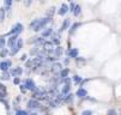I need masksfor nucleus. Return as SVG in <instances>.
Instances as JSON below:
<instances>
[{
	"mask_svg": "<svg viewBox=\"0 0 121 115\" xmlns=\"http://www.w3.org/2000/svg\"><path fill=\"white\" fill-rule=\"evenodd\" d=\"M49 96H48V92L44 90V89H41V88H37L36 91L34 92V100H47Z\"/></svg>",
	"mask_w": 121,
	"mask_h": 115,
	"instance_id": "f257e3e1",
	"label": "nucleus"
},
{
	"mask_svg": "<svg viewBox=\"0 0 121 115\" xmlns=\"http://www.w3.org/2000/svg\"><path fill=\"white\" fill-rule=\"evenodd\" d=\"M23 31V25L21 24V23H17V24H14L13 26H12V29H11V31H9V36H18L21 32Z\"/></svg>",
	"mask_w": 121,
	"mask_h": 115,
	"instance_id": "f03ea898",
	"label": "nucleus"
},
{
	"mask_svg": "<svg viewBox=\"0 0 121 115\" xmlns=\"http://www.w3.org/2000/svg\"><path fill=\"white\" fill-rule=\"evenodd\" d=\"M23 84L25 85L26 90H31V91H34V92H35L36 89H37V86H36V84H35V81H34L31 78L24 79V80H23Z\"/></svg>",
	"mask_w": 121,
	"mask_h": 115,
	"instance_id": "7ed1b4c3",
	"label": "nucleus"
},
{
	"mask_svg": "<svg viewBox=\"0 0 121 115\" xmlns=\"http://www.w3.org/2000/svg\"><path fill=\"white\" fill-rule=\"evenodd\" d=\"M52 21V18H49V17H46V18H42V19H39V23H37V25L34 28V30L35 31H40V30H42L49 22Z\"/></svg>",
	"mask_w": 121,
	"mask_h": 115,
	"instance_id": "20e7f679",
	"label": "nucleus"
},
{
	"mask_svg": "<svg viewBox=\"0 0 121 115\" xmlns=\"http://www.w3.org/2000/svg\"><path fill=\"white\" fill-rule=\"evenodd\" d=\"M22 47H23V38H18V41H17V43H16L14 48L10 51V54H11L12 56H13V55H16V54L18 53V52L21 51V49H22Z\"/></svg>",
	"mask_w": 121,
	"mask_h": 115,
	"instance_id": "39448f33",
	"label": "nucleus"
},
{
	"mask_svg": "<svg viewBox=\"0 0 121 115\" xmlns=\"http://www.w3.org/2000/svg\"><path fill=\"white\" fill-rule=\"evenodd\" d=\"M62 53H64V51H62V47L58 46L56 48H54V49H53V52H52L50 56H53V58H55V59H59V58L62 55Z\"/></svg>",
	"mask_w": 121,
	"mask_h": 115,
	"instance_id": "423d86ee",
	"label": "nucleus"
},
{
	"mask_svg": "<svg viewBox=\"0 0 121 115\" xmlns=\"http://www.w3.org/2000/svg\"><path fill=\"white\" fill-rule=\"evenodd\" d=\"M28 108H30V109H39V108H41V103L39 101H36V100H30L28 102Z\"/></svg>",
	"mask_w": 121,
	"mask_h": 115,
	"instance_id": "0eeeda50",
	"label": "nucleus"
},
{
	"mask_svg": "<svg viewBox=\"0 0 121 115\" xmlns=\"http://www.w3.org/2000/svg\"><path fill=\"white\" fill-rule=\"evenodd\" d=\"M22 73H23V70H22L21 67H13V68H11V71H10V74L13 76L14 78H18Z\"/></svg>",
	"mask_w": 121,
	"mask_h": 115,
	"instance_id": "6e6552de",
	"label": "nucleus"
},
{
	"mask_svg": "<svg viewBox=\"0 0 121 115\" xmlns=\"http://www.w3.org/2000/svg\"><path fill=\"white\" fill-rule=\"evenodd\" d=\"M76 96L78 98H86V96H88V91H86L85 89H83V88H79L77 90V92H76Z\"/></svg>",
	"mask_w": 121,
	"mask_h": 115,
	"instance_id": "1a4fd4ad",
	"label": "nucleus"
},
{
	"mask_svg": "<svg viewBox=\"0 0 121 115\" xmlns=\"http://www.w3.org/2000/svg\"><path fill=\"white\" fill-rule=\"evenodd\" d=\"M11 61L10 60H5V61H3L1 64H0V68H1L4 72H7V70L11 67Z\"/></svg>",
	"mask_w": 121,
	"mask_h": 115,
	"instance_id": "9d476101",
	"label": "nucleus"
},
{
	"mask_svg": "<svg viewBox=\"0 0 121 115\" xmlns=\"http://www.w3.org/2000/svg\"><path fill=\"white\" fill-rule=\"evenodd\" d=\"M68 58H72V59H77L78 58V54H79V51L77 48H71L70 51H68Z\"/></svg>",
	"mask_w": 121,
	"mask_h": 115,
	"instance_id": "9b49d317",
	"label": "nucleus"
},
{
	"mask_svg": "<svg viewBox=\"0 0 121 115\" xmlns=\"http://www.w3.org/2000/svg\"><path fill=\"white\" fill-rule=\"evenodd\" d=\"M50 42L53 43V44H55V46H59V43H60V38H59V32H53V35L50 36Z\"/></svg>",
	"mask_w": 121,
	"mask_h": 115,
	"instance_id": "f8f14e48",
	"label": "nucleus"
},
{
	"mask_svg": "<svg viewBox=\"0 0 121 115\" xmlns=\"http://www.w3.org/2000/svg\"><path fill=\"white\" fill-rule=\"evenodd\" d=\"M68 11V6H67V4H61V6H60V9L58 10V14H60V16H65Z\"/></svg>",
	"mask_w": 121,
	"mask_h": 115,
	"instance_id": "ddd939ff",
	"label": "nucleus"
},
{
	"mask_svg": "<svg viewBox=\"0 0 121 115\" xmlns=\"http://www.w3.org/2000/svg\"><path fill=\"white\" fill-rule=\"evenodd\" d=\"M17 41H18V36H11L10 38H9V42H7V44H9V47L11 48V49H13L14 48V46H16V43H17Z\"/></svg>",
	"mask_w": 121,
	"mask_h": 115,
	"instance_id": "4468645a",
	"label": "nucleus"
},
{
	"mask_svg": "<svg viewBox=\"0 0 121 115\" xmlns=\"http://www.w3.org/2000/svg\"><path fill=\"white\" fill-rule=\"evenodd\" d=\"M70 23H71V19H70V18H66V19L64 21V23H62L60 30H59V34H60V32H64L66 29H68V26H70Z\"/></svg>",
	"mask_w": 121,
	"mask_h": 115,
	"instance_id": "2eb2a0df",
	"label": "nucleus"
},
{
	"mask_svg": "<svg viewBox=\"0 0 121 115\" xmlns=\"http://www.w3.org/2000/svg\"><path fill=\"white\" fill-rule=\"evenodd\" d=\"M52 35H53V28H47L46 30L42 31L41 37H50Z\"/></svg>",
	"mask_w": 121,
	"mask_h": 115,
	"instance_id": "dca6fc26",
	"label": "nucleus"
},
{
	"mask_svg": "<svg viewBox=\"0 0 121 115\" xmlns=\"http://www.w3.org/2000/svg\"><path fill=\"white\" fill-rule=\"evenodd\" d=\"M68 73H70V70H68V68H62V70L60 71V73H59L60 79H66V78H68Z\"/></svg>",
	"mask_w": 121,
	"mask_h": 115,
	"instance_id": "f3484780",
	"label": "nucleus"
},
{
	"mask_svg": "<svg viewBox=\"0 0 121 115\" xmlns=\"http://www.w3.org/2000/svg\"><path fill=\"white\" fill-rule=\"evenodd\" d=\"M62 66H61V64H59V62H54V64H52V67H50V71L52 72H56V71H61L62 68H61Z\"/></svg>",
	"mask_w": 121,
	"mask_h": 115,
	"instance_id": "a211bd4d",
	"label": "nucleus"
},
{
	"mask_svg": "<svg viewBox=\"0 0 121 115\" xmlns=\"http://www.w3.org/2000/svg\"><path fill=\"white\" fill-rule=\"evenodd\" d=\"M80 26H82V23H73L72 26L70 28V35H73L74 32L77 31V29L80 28Z\"/></svg>",
	"mask_w": 121,
	"mask_h": 115,
	"instance_id": "6ab92c4d",
	"label": "nucleus"
},
{
	"mask_svg": "<svg viewBox=\"0 0 121 115\" xmlns=\"http://www.w3.org/2000/svg\"><path fill=\"white\" fill-rule=\"evenodd\" d=\"M73 97H74V95H72V94L70 92L68 95H66V96L64 97V101L67 102V103H72V102H73Z\"/></svg>",
	"mask_w": 121,
	"mask_h": 115,
	"instance_id": "aec40b11",
	"label": "nucleus"
},
{
	"mask_svg": "<svg viewBox=\"0 0 121 115\" xmlns=\"http://www.w3.org/2000/svg\"><path fill=\"white\" fill-rule=\"evenodd\" d=\"M73 81H74L76 84L80 85V84H82V81H83V78L79 77V76H73Z\"/></svg>",
	"mask_w": 121,
	"mask_h": 115,
	"instance_id": "412c9836",
	"label": "nucleus"
},
{
	"mask_svg": "<svg viewBox=\"0 0 121 115\" xmlns=\"http://www.w3.org/2000/svg\"><path fill=\"white\" fill-rule=\"evenodd\" d=\"M55 13V7H50L49 9V11L47 12V17H49V18H52L53 17V14Z\"/></svg>",
	"mask_w": 121,
	"mask_h": 115,
	"instance_id": "4be33fe9",
	"label": "nucleus"
},
{
	"mask_svg": "<svg viewBox=\"0 0 121 115\" xmlns=\"http://www.w3.org/2000/svg\"><path fill=\"white\" fill-rule=\"evenodd\" d=\"M80 11H82V7H80L79 5H76V9H74V11H73V14H74V16H79V14H80Z\"/></svg>",
	"mask_w": 121,
	"mask_h": 115,
	"instance_id": "5701e85b",
	"label": "nucleus"
},
{
	"mask_svg": "<svg viewBox=\"0 0 121 115\" xmlns=\"http://www.w3.org/2000/svg\"><path fill=\"white\" fill-rule=\"evenodd\" d=\"M1 79H3V80H9V79H10V72H3Z\"/></svg>",
	"mask_w": 121,
	"mask_h": 115,
	"instance_id": "b1692460",
	"label": "nucleus"
},
{
	"mask_svg": "<svg viewBox=\"0 0 121 115\" xmlns=\"http://www.w3.org/2000/svg\"><path fill=\"white\" fill-rule=\"evenodd\" d=\"M9 53H10V52H9V49H7V48H4L3 51L0 52V56H1V58H5Z\"/></svg>",
	"mask_w": 121,
	"mask_h": 115,
	"instance_id": "393cba45",
	"label": "nucleus"
},
{
	"mask_svg": "<svg viewBox=\"0 0 121 115\" xmlns=\"http://www.w3.org/2000/svg\"><path fill=\"white\" fill-rule=\"evenodd\" d=\"M37 23H39V19H34L31 23H30V25H29V28L31 29V30H34V28H35L36 25H37Z\"/></svg>",
	"mask_w": 121,
	"mask_h": 115,
	"instance_id": "a878e982",
	"label": "nucleus"
},
{
	"mask_svg": "<svg viewBox=\"0 0 121 115\" xmlns=\"http://www.w3.org/2000/svg\"><path fill=\"white\" fill-rule=\"evenodd\" d=\"M5 43H6V41H5V38L1 36V37H0V48H1V49H4V47H5Z\"/></svg>",
	"mask_w": 121,
	"mask_h": 115,
	"instance_id": "bb28decb",
	"label": "nucleus"
},
{
	"mask_svg": "<svg viewBox=\"0 0 121 115\" xmlns=\"http://www.w3.org/2000/svg\"><path fill=\"white\" fill-rule=\"evenodd\" d=\"M19 90H21V92H22V94H25V92L28 91V90H26V88H25V85H24L23 83L19 85Z\"/></svg>",
	"mask_w": 121,
	"mask_h": 115,
	"instance_id": "cd10ccee",
	"label": "nucleus"
},
{
	"mask_svg": "<svg viewBox=\"0 0 121 115\" xmlns=\"http://www.w3.org/2000/svg\"><path fill=\"white\" fill-rule=\"evenodd\" d=\"M39 51H40V48H35V49H31L30 53H31V55H37Z\"/></svg>",
	"mask_w": 121,
	"mask_h": 115,
	"instance_id": "c85d7f7f",
	"label": "nucleus"
},
{
	"mask_svg": "<svg viewBox=\"0 0 121 115\" xmlns=\"http://www.w3.org/2000/svg\"><path fill=\"white\" fill-rule=\"evenodd\" d=\"M16 115H28V113L25 110H17L16 111Z\"/></svg>",
	"mask_w": 121,
	"mask_h": 115,
	"instance_id": "c756f323",
	"label": "nucleus"
},
{
	"mask_svg": "<svg viewBox=\"0 0 121 115\" xmlns=\"http://www.w3.org/2000/svg\"><path fill=\"white\" fill-rule=\"evenodd\" d=\"M76 5H77V4L71 3V4H70V7H68V10H70L71 12H73V11H74V9H76Z\"/></svg>",
	"mask_w": 121,
	"mask_h": 115,
	"instance_id": "7c9ffc66",
	"label": "nucleus"
},
{
	"mask_svg": "<svg viewBox=\"0 0 121 115\" xmlns=\"http://www.w3.org/2000/svg\"><path fill=\"white\" fill-rule=\"evenodd\" d=\"M82 115H92V111L91 110H84L82 113Z\"/></svg>",
	"mask_w": 121,
	"mask_h": 115,
	"instance_id": "2f4dec72",
	"label": "nucleus"
},
{
	"mask_svg": "<svg viewBox=\"0 0 121 115\" xmlns=\"http://www.w3.org/2000/svg\"><path fill=\"white\" fill-rule=\"evenodd\" d=\"M13 83H14L16 85H18V84L21 83V80H19V78H14V79H13Z\"/></svg>",
	"mask_w": 121,
	"mask_h": 115,
	"instance_id": "473e14b6",
	"label": "nucleus"
},
{
	"mask_svg": "<svg viewBox=\"0 0 121 115\" xmlns=\"http://www.w3.org/2000/svg\"><path fill=\"white\" fill-rule=\"evenodd\" d=\"M5 4H6V6H7V7H11L12 1H11V0H7V1H5Z\"/></svg>",
	"mask_w": 121,
	"mask_h": 115,
	"instance_id": "72a5a7b5",
	"label": "nucleus"
},
{
	"mask_svg": "<svg viewBox=\"0 0 121 115\" xmlns=\"http://www.w3.org/2000/svg\"><path fill=\"white\" fill-rule=\"evenodd\" d=\"M6 96H7V94H5V92H3V91H0V98L6 97Z\"/></svg>",
	"mask_w": 121,
	"mask_h": 115,
	"instance_id": "f704fd0d",
	"label": "nucleus"
},
{
	"mask_svg": "<svg viewBox=\"0 0 121 115\" xmlns=\"http://www.w3.org/2000/svg\"><path fill=\"white\" fill-rule=\"evenodd\" d=\"M108 115H115V110H113V109H110V110L108 111Z\"/></svg>",
	"mask_w": 121,
	"mask_h": 115,
	"instance_id": "c9c22d12",
	"label": "nucleus"
},
{
	"mask_svg": "<svg viewBox=\"0 0 121 115\" xmlns=\"http://www.w3.org/2000/svg\"><path fill=\"white\" fill-rule=\"evenodd\" d=\"M25 59H26V54H23V55L21 56V60H22V61H24Z\"/></svg>",
	"mask_w": 121,
	"mask_h": 115,
	"instance_id": "e433bc0d",
	"label": "nucleus"
},
{
	"mask_svg": "<svg viewBox=\"0 0 121 115\" xmlns=\"http://www.w3.org/2000/svg\"><path fill=\"white\" fill-rule=\"evenodd\" d=\"M30 115H39V114H37V113H31Z\"/></svg>",
	"mask_w": 121,
	"mask_h": 115,
	"instance_id": "4c0bfd02",
	"label": "nucleus"
}]
</instances>
